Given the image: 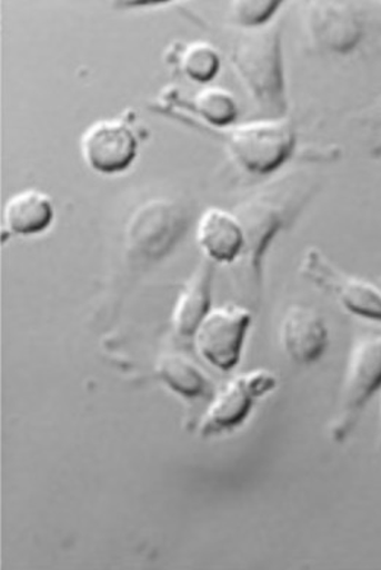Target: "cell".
I'll use <instances>...</instances> for the list:
<instances>
[{
	"label": "cell",
	"instance_id": "cell-1",
	"mask_svg": "<svg viewBox=\"0 0 381 570\" xmlns=\"http://www.w3.org/2000/svg\"><path fill=\"white\" fill-rule=\"evenodd\" d=\"M231 60L258 105L275 118L285 115V77L278 27L243 32L232 48Z\"/></svg>",
	"mask_w": 381,
	"mask_h": 570
},
{
	"label": "cell",
	"instance_id": "cell-2",
	"mask_svg": "<svg viewBox=\"0 0 381 570\" xmlns=\"http://www.w3.org/2000/svg\"><path fill=\"white\" fill-rule=\"evenodd\" d=\"M379 391H381V335H362L348 356L338 419L332 426L334 441L343 442L350 436L362 411Z\"/></svg>",
	"mask_w": 381,
	"mask_h": 570
},
{
	"label": "cell",
	"instance_id": "cell-3",
	"mask_svg": "<svg viewBox=\"0 0 381 570\" xmlns=\"http://www.w3.org/2000/svg\"><path fill=\"white\" fill-rule=\"evenodd\" d=\"M232 160L253 175L278 170L295 147V132L285 119L249 121L234 126L227 134Z\"/></svg>",
	"mask_w": 381,
	"mask_h": 570
},
{
	"label": "cell",
	"instance_id": "cell-4",
	"mask_svg": "<svg viewBox=\"0 0 381 570\" xmlns=\"http://www.w3.org/2000/svg\"><path fill=\"white\" fill-rule=\"evenodd\" d=\"M300 271L309 282L333 294L352 315L381 322V289L375 285L343 273L314 247L305 252Z\"/></svg>",
	"mask_w": 381,
	"mask_h": 570
},
{
	"label": "cell",
	"instance_id": "cell-5",
	"mask_svg": "<svg viewBox=\"0 0 381 570\" xmlns=\"http://www.w3.org/2000/svg\"><path fill=\"white\" fill-rule=\"evenodd\" d=\"M250 322L252 313L244 307L229 305L209 311L194 331L199 354L213 367L231 371L240 362Z\"/></svg>",
	"mask_w": 381,
	"mask_h": 570
},
{
	"label": "cell",
	"instance_id": "cell-6",
	"mask_svg": "<svg viewBox=\"0 0 381 570\" xmlns=\"http://www.w3.org/2000/svg\"><path fill=\"white\" fill-rule=\"evenodd\" d=\"M278 377L264 368H255L234 377L222 386L202 420L203 438L241 426L255 401L275 390Z\"/></svg>",
	"mask_w": 381,
	"mask_h": 570
},
{
	"label": "cell",
	"instance_id": "cell-7",
	"mask_svg": "<svg viewBox=\"0 0 381 570\" xmlns=\"http://www.w3.org/2000/svg\"><path fill=\"white\" fill-rule=\"evenodd\" d=\"M186 230V214L171 200H152L138 209L128 228L130 250L158 259L173 247Z\"/></svg>",
	"mask_w": 381,
	"mask_h": 570
},
{
	"label": "cell",
	"instance_id": "cell-8",
	"mask_svg": "<svg viewBox=\"0 0 381 570\" xmlns=\"http://www.w3.org/2000/svg\"><path fill=\"white\" fill-rule=\"evenodd\" d=\"M305 28L318 48L337 55L354 51L364 32L355 9L341 2L310 3Z\"/></svg>",
	"mask_w": 381,
	"mask_h": 570
},
{
	"label": "cell",
	"instance_id": "cell-9",
	"mask_svg": "<svg viewBox=\"0 0 381 570\" xmlns=\"http://www.w3.org/2000/svg\"><path fill=\"white\" fill-rule=\"evenodd\" d=\"M81 148L87 165L113 175L127 170L138 153V141L122 120H101L83 134Z\"/></svg>",
	"mask_w": 381,
	"mask_h": 570
},
{
	"label": "cell",
	"instance_id": "cell-10",
	"mask_svg": "<svg viewBox=\"0 0 381 570\" xmlns=\"http://www.w3.org/2000/svg\"><path fill=\"white\" fill-rule=\"evenodd\" d=\"M281 344L297 364L318 362L327 352L329 331L318 312L307 306H291L281 324Z\"/></svg>",
	"mask_w": 381,
	"mask_h": 570
},
{
	"label": "cell",
	"instance_id": "cell-11",
	"mask_svg": "<svg viewBox=\"0 0 381 570\" xmlns=\"http://www.w3.org/2000/svg\"><path fill=\"white\" fill-rule=\"evenodd\" d=\"M198 242L209 258L230 264L243 254V226L234 215L222 209L209 208L199 222Z\"/></svg>",
	"mask_w": 381,
	"mask_h": 570
},
{
	"label": "cell",
	"instance_id": "cell-12",
	"mask_svg": "<svg viewBox=\"0 0 381 570\" xmlns=\"http://www.w3.org/2000/svg\"><path fill=\"white\" fill-rule=\"evenodd\" d=\"M53 204L48 195L36 189L22 190L8 200L3 209V223L17 235H37L53 222Z\"/></svg>",
	"mask_w": 381,
	"mask_h": 570
},
{
	"label": "cell",
	"instance_id": "cell-13",
	"mask_svg": "<svg viewBox=\"0 0 381 570\" xmlns=\"http://www.w3.org/2000/svg\"><path fill=\"white\" fill-rule=\"evenodd\" d=\"M212 265L209 262L198 266L192 278L186 283L173 313V325L178 334L193 335L211 305Z\"/></svg>",
	"mask_w": 381,
	"mask_h": 570
},
{
	"label": "cell",
	"instance_id": "cell-14",
	"mask_svg": "<svg viewBox=\"0 0 381 570\" xmlns=\"http://www.w3.org/2000/svg\"><path fill=\"white\" fill-rule=\"evenodd\" d=\"M158 375L171 390L186 399H197L211 391V382L184 354L171 353L162 356L158 363Z\"/></svg>",
	"mask_w": 381,
	"mask_h": 570
},
{
	"label": "cell",
	"instance_id": "cell-15",
	"mask_svg": "<svg viewBox=\"0 0 381 570\" xmlns=\"http://www.w3.org/2000/svg\"><path fill=\"white\" fill-rule=\"evenodd\" d=\"M193 110L208 124L227 128L234 124L239 116V107L234 97L222 88H204L193 98Z\"/></svg>",
	"mask_w": 381,
	"mask_h": 570
},
{
	"label": "cell",
	"instance_id": "cell-16",
	"mask_svg": "<svg viewBox=\"0 0 381 570\" xmlns=\"http://www.w3.org/2000/svg\"><path fill=\"white\" fill-rule=\"evenodd\" d=\"M181 68L193 81L208 82L220 71V56L209 45H190L181 53Z\"/></svg>",
	"mask_w": 381,
	"mask_h": 570
},
{
	"label": "cell",
	"instance_id": "cell-17",
	"mask_svg": "<svg viewBox=\"0 0 381 570\" xmlns=\"http://www.w3.org/2000/svg\"><path fill=\"white\" fill-rule=\"evenodd\" d=\"M281 2H264V0H249V2H235L232 4V13L235 21L243 27L260 28L267 24L278 11Z\"/></svg>",
	"mask_w": 381,
	"mask_h": 570
},
{
	"label": "cell",
	"instance_id": "cell-18",
	"mask_svg": "<svg viewBox=\"0 0 381 570\" xmlns=\"http://www.w3.org/2000/svg\"><path fill=\"white\" fill-rule=\"evenodd\" d=\"M365 120L369 121L370 125L381 126V96L379 100L370 107L369 111H367Z\"/></svg>",
	"mask_w": 381,
	"mask_h": 570
}]
</instances>
